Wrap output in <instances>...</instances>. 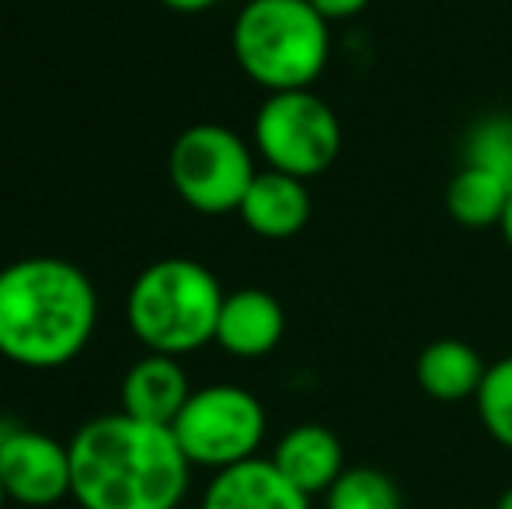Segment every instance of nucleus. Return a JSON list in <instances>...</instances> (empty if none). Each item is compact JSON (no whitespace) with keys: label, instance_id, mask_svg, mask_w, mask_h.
Segmentation results:
<instances>
[{"label":"nucleus","instance_id":"obj_17","mask_svg":"<svg viewBox=\"0 0 512 509\" xmlns=\"http://www.w3.org/2000/svg\"><path fill=\"white\" fill-rule=\"evenodd\" d=\"M474 405H478V419L485 433L499 447L512 450V356L488 363V374L474 394Z\"/></svg>","mask_w":512,"mask_h":509},{"label":"nucleus","instance_id":"obj_1","mask_svg":"<svg viewBox=\"0 0 512 509\" xmlns=\"http://www.w3.org/2000/svg\"><path fill=\"white\" fill-rule=\"evenodd\" d=\"M70 496L81 509H178L189 492L192 464L171 426L126 412L98 415L74 433Z\"/></svg>","mask_w":512,"mask_h":509},{"label":"nucleus","instance_id":"obj_8","mask_svg":"<svg viewBox=\"0 0 512 509\" xmlns=\"http://www.w3.org/2000/svg\"><path fill=\"white\" fill-rule=\"evenodd\" d=\"M70 482V447L39 429H0V485L11 503L46 509L70 496Z\"/></svg>","mask_w":512,"mask_h":509},{"label":"nucleus","instance_id":"obj_4","mask_svg":"<svg viewBox=\"0 0 512 509\" xmlns=\"http://www.w3.org/2000/svg\"><path fill=\"white\" fill-rule=\"evenodd\" d=\"M223 297L227 293L203 262L161 258L129 286L126 321L150 353L178 360L216 339Z\"/></svg>","mask_w":512,"mask_h":509},{"label":"nucleus","instance_id":"obj_23","mask_svg":"<svg viewBox=\"0 0 512 509\" xmlns=\"http://www.w3.org/2000/svg\"><path fill=\"white\" fill-rule=\"evenodd\" d=\"M4 503H7V492H4V485H0V509H4Z\"/></svg>","mask_w":512,"mask_h":509},{"label":"nucleus","instance_id":"obj_21","mask_svg":"<svg viewBox=\"0 0 512 509\" xmlns=\"http://www.w3.org/2000/svg\"><path fill=\"white\" fill-rule=\"evenodd\" d=\"M499 231H502V238H506V245L512 248V196H509L506 213H502V224H499Z\"/></svg>","mask_w":512,"mask_h":509},{"label":"nucleus","instance_id":"obj_10","mask_svg":"<svg viewBox=\"0 0 512 509\" xmlns=\"http://www.w3.org/2000/svg\"><path fill=\"white\" fill-rule=\"evenodd\" d=\"M199 509H310V496L272 464V457H251L216 471Z\"/></svg>","mask_w":512,"mask_h":509},{"label":"nucleus","instance_id":"obj_18","mask_svg":"<svg viewBox=\"0 0 512 509\" xmlns=\"http://www.w3.org/2000/svg\"><path fill=\"white\" fill-rule=\"evenodd\" d=\"M464 164L499 175L512 189V119L509 116H488L467 133L464 143Z\"/></svg>","mask_w":512,"mask_h":509},{"label":"nucleus","instance_id":"obj_13","mask_svg":"<svg viewBox=\"0 0 512 509\" xmlns=\"http://www.w3.org/2000/svg\"><path fill=\"white\" fill-rule=\"evenodd\" d=\"M189 394V374H185L175 356L147 353L126 370L119 398L122 412L133 415V419L154 422V426H175Z\"/></svg>","mask_w":512,"mask_h":509},{"label":"nucleus","instance_id":"obj_22","mask_svg":"<svg viewBox=\"0 0 512 509\" xmlns=\"http://www.w3.org/2000/svg\"><path fill=\"white\" fill-rule=\"evenodd\" d=\"M495 509H512V485L499 496V503H495Z\"/></svg>","mask_w":512,"mask_h":509},{"label":"nucleus","instance_id":"obj_15","mask_svg":"<svg viewBox=\"0 0 512 509\" xmlns=\"http://www.w3.org/2000/svg\"><path fill=\"white\" fill-rule=\"evenodd\" d=\"M512 189L499 175L478 168V164H464L446 185V213L457 220L460 227L471 231H488V227L502 224V213L509 206Z\"/></svg>","mask_w":512,"mask_h":509},{"label":"nucleus","instance_id":"obj_16","mask_svg":"<svg viewBox=\"0 0 512 509\" xmlns=\"http://www.w3.org/2000/svg\"><path fill=\"white\" fill-rule=\"evenodd\" d=\"M324 509H405V496L387 471L356 464L324 492Z\"/></svg>","mask_w":512,"mask_h":509},{"label":"nucleus","instance_id":"obj_2","mask_svg":"<svg viewBox=\"0 0 512 509\" xmlns=\"http://www.w3.org/2000/svg\"><path fill=\"white\" fill-rule=\"evenodd\" d=\"M98 297L67 258H21L0 269V356L28 370H56L95 335Z\"/></svg>","mask_w":512,"mask_h":509},{"label":"nucleus","instance_id":"obj_20","mask_svg":"<svg viewBox=\"0 0 512 509\" xmlns=\"http://www.w3.org/2000/svg\"><path fill=\"white\" fill-rule=\"evenodd\" d=\"M161 4L178 14H199V11H209L213 4H220V0H161Z\"/></svg>","mask_w":512,"mask_h":509},{"label":"nucleus","instance_id":"obj_9","mask_svg":"<svg viewBox=\"0 0 512 509\" xmlns=\"http://www.w3.org/2000/svg\"><path fill=\"white\" fill-rule=\"evenodd\" d=\"M286 311L269 290H234L223 297L220 321H216V346L237 360H262L283 342Z\"/></svg>","mask_w":512,"mask_h":509},{"label":"nucleus","instance_id":"obj_19","mask_svg":"<svg viewBox=\"0 0 512 509\" xmlns=\"http://www.w3.org/2000/svg\"><path fill=\"white\" fill-rule=\"evenodd\" d=\"M310 4H314V11L331 25V21H345V18L363 14L366 7H370V0H310Z\"/></svg>","mask_w":512,"mask_h":509},{"label":"nucleus","instance_id":"obj_3","mask_svg":"<svg viewBox=\"0 0 512 509\" xmlns=\"http://www.w3.org/2000/svg\"><path fill=\"white\" fill-rule=\"evenodd\" d=\"M234 60L258 88L304 91L324 74L331 25L310 0H248L230 28Z\"/></svg>","mask_w":512,"mask_h":509},{"label":"nucleus","instance_id":"obj_11","mask_svg":"<svg viewBox=\"0 0 512 509\" xmlns=\"http://www.w3.org/2000/svg\"><path fill=\"white\" fill-rule=\"evenodd\" d=\"M310 210H314V203H310L304 178L283 175V171L272 168L258 171L255 182L244 192L241 206H237L244 227L269 241H286L304 231Z\"/></svg>","mask_w":512,"mask_h":509},{"label":"nucleus","instance_id":"obj_12","mask_svg":"<svg viewBox=\"0 0 512 509\" xmlns=\"http://www.w3.org/2000/svg\"><path fill=\"white\" fill-rule=\"evenodd\" d=\"M272 464L297 485L304 496H324L345 471V447L321 422H300L279 436Z\"/></svg>","mask_w":512,"mask_h":509},{"label":"nucleus","instance_id":"obj_5","mask_svg":"<svg viewBox=\"0 0 512 509\" xmlns=\"http://www.w3.org/2000/svg\"><path fill=\"white\" fill-rule=\"evenodd\" d=\"M255 147L272 171L317 178L342 154V119L314 88L276 91L255 116Z\"/></svg>","mask_w":512,"mask_h":509},{"label":"nucleus","instance_id":"obj_14","mask_svg":"<svg viewBox=\"0 0 512 509\" xmlns=\"http://www.w3.org/2000/svg\"><path fill=\"white\" fill-rule=\"evenodd\" d=\"M488 374V363L471 342L464 339H436L418 353L415 381L432 401H467L478 394Z\"/></svg>","mask_w":512,"mask_h":509},{"label":"nucleus","instance_id":"obj_7","mask_svg":"<svg viewBox=\"0 0 512 509\" xmlns=\"http://www.w3.org/2000/svg\"><path fill=\"white\" fill-rule=\"evenodd\" d=\"M168 171L178 199L209 217L237 210L258 175L248 143L234 129L216 123L185 129L171 147Z\"/></svg>","mask_w":512,"mask_h":509},{"label":"nucleus","instance_id":"obj_6","mask_svg":"<svg viewBox=\"0 0 512 509\" xmlns=\"http://www.w3.org/2000/svg\"><path fill=\"white\" fill-rule=\"evenodd\" d=\"M171 433L192 468L223 471L258 454L265 440V408L244 387L209 384L189 394Z\"/></svg>","mask_w":512,"mask_h":509}]
</instances>
